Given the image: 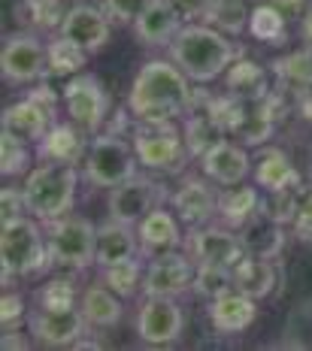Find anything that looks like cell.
<instances>
[{"mask_svg": "<svg viewBox=\"0 0 312 351\" xmlns=\"http://www.w3.org/2000/svg\"><path fill=\"white\" fill-rule=\"evenodd\" d=\"M194 106L191 79L173 61L152 58L140 67L128 91V112L134 121H176Z\"/></svg>", "mask_w": 312, "mask_h": 351, "instance_id": "1", "label": "cell"}, {"mask_svg": "<svg viewBox=\"0 0 312 351\" xmlns=\"http://www.w3.org/2000/svg\"><path fill=\"white\" fill-rule=\"evenodd\" d=\"M167 52H170V61L197 85L221 79L230 64L239 58L237 43L206 21L203 25L200 21L182 25L179 34L173 36V43L167 46Z\"/></svg>", "mask_w": 312, "mask_h": 351, "instance_id": "2", "label": "cell"}, {"mask_svg": "<svg viewBox=\"0 0 312 351\" xmlns=\"http://www.w3.org/2000/svg\"><path fill=\"white\" fill-rule=\"evenodd\" d=\"M43 228L46 224L37 221L34 215L0 224V276H3V288H10L12 279H31V276H43L55 267L49 237Z\"/></svg>", "mask_w": 312, "mask_h": 351, "instance_id": "3", "label": "cell"}, {"mask_svg": "<svg viewBox=\"0 0 312 351\" xmlns=\"http://www.w3.org/2000/svg\"><path fill=\"white\" fill-rule=\"evenodd\" d=\"M79 179H82V170H76L73 164H49V160H40L25 176V182H21L27 212L43 224L73 212Z\"/></svg>", "mask_w": 312, "mask_h": 351, "instance_id": "4", "label": "cell"}, {"mask_svg": "<svg viewBox=\"0 0 312 351\" xmlns=\"http://www.w3.org/2000/svg\"><path fill=\"white\" fill-rule=\"evenodd\" d=\"M136 149L134 143H128L125 134H94V140L88 143L82 160V179L94 188H115L121 182H128L130 176H136Z\"/></svg>", "mask_w": 312, "mask_h": 351, "instance_id": "5", "label": "cell"}, {"mask_svg": "<svg viewBox=\"0 0 312 351\" xmlns=\"http://www.w3.org/2000/svg\"><path fill=\"white\" fill-rule=\"evenodd\" d=\"M140 167L155 173H182L191 160L188 145L182 136V128L176 121H134L130 130Z\"/></svg>", "mask_w": 312, "mask_h": 351, "instance_id": "6", "label": "cell"}, {"mask_svg": "<svg viewBox=\"0 0 312 351\" xmlns=\"http://www.w3.org/2000/svg\"><path fill=\"white\" fill-rule=\"evenodd\" d=\"M49 248H52L55 267L82 273L88 267H97V224H91L85 215H61L46 224Z\"/></svg>", "mask_w": 312, "mask_h": 351, "instance_id": "7", "label": "cell"}, {"mask_svg": "<svg viewBox=\"0 0 312 351\" xmlns=\"http://www.w3.org/2000/svg\"><path fill=\"white\" fill-rule=\"evenodd\" d=\"M0 73L6 85H37L49 76V52L40 34L16 31L3 40L0 49Z\"/></svg>", "mask_w": 312, "mask_h": 351, "instance_id": "8", "label": "cell"}, {"mask_svg": "<svg viewBox=\"0 0 312 351\" xmlns=\"http://www.w3.org/2000/svg\"><path fill=\"white\" fill-rule=\"evenodd\" d=\"M64 109H67V119L79 124L85 134H100L106 121H110V91L104 88L94 73H79L70 76L64 85Z\"/></svg>", "mask_w": 312, "mask_h": 351, "instance_id": "9", "label": "cell"}, {"mask_svg": "<svg viewBox=\"0 0 312 351\" xmlns=\"http://www.w3.org/2000/svg\"><path fill=\"white\" fill-rule=\"evenodd\" d=\"M170 200L167 188L161 182H155L152 176H130L128 182L110 188V197H106V209H110V218H119L125 224H140L143 218L149 215L152 209L164 206Z\"/></svg>", "mask_w": 312, "mask_h": 351, "instance_id": "10", "label": "cell"}, {"mask_svg": "<svg viewBox=\"0 0 312 351\" xmlns=\"http://www.w3.org/2000/svg\"><path fill=\"white\" fill-rule=\"evenodd\" d=\"M194 269L197 261L191 254H182L179 248L173 252H161L149 258L146 273H143V297H173L179 300L188 294L194 285Z\"/></svg>", "mask_w": 312, "mask_h": 351, "instance_id": "11", "label": "cell"}, {"mask_svg": "<svg viewBox=\"0 0 312 351\" xmlns=\"http://www.w3.org/2000/svg\"><path fill=\"white\" fill-rule=\"evenodd\" d=\"M88 321H85L79 306L70 309H37L27 312V333L37 346L46 348H73L82 336H88Z\"/></svg>", "mask_w": 312, "mask_h": 351, "instance_id": "12", "label": "cell"}, {"mask_svg": "<svg viewBox=\"0 0 312 351\" xmlns=\"http://www.w3.org/2000/svg\"><path fill=\"white\" fill-rule=\"evenodd\" d=\"M185 252L197 263H213V267H228V269H234L245 258V245L239 239V230L213 221L191 228V233L185 237Z\"/></svg>", "mask_w": 312, "mask_h": 351, "instance_id": "13", "label": "cell"}, {"mask_svg": "<svg viewBox=\"0 0 312 351\" xmlns=\"http://www.w3.org/2000/svg\"><path fill=\"white\" fill-rule=\"evenodd\" d=\"M185 333V309L173 297H146L136 312V336L146 346H170Z\"/></svg>", "mask_w": 312, "mask_h": 351, "instance_id": "14", "label": "cell"}, {"mask_svg": "<svg viewBox=\"0 0 312 351\" xmlns=\"http://www.w3.org/2000/svg\"><path fill=\"white\" fill-rule=\"evenodd\" d=\"M58 34L73 40L76 46H82L88 55H97L106 49L112 36V19L106 16L104 6H94V3H73L64 16Z\"/></svg>", "mask_w": 312, "mask_h": 351, "instance_id": "15", "label": "cell"}, {"mask_svg": "<svg viewBox=\"0 0 312 351\" xmlns=\"http://www.w3.org/2000/svg\"><path fill=\"white\" fill-rule=\"evenodd\" d=\"M215 182H209L206 176H185L179 182V188L170 194V206L179 215V221L188 228H200L209 224L219 212V191H215Z\"/></svg>", "mask_w": 312, "mask_h": 351, "instance_id": "16", "label": "cell"}, {"mask_svg": "<svg viewBox=\"0 0 312 351\" xmlns=\"http://www.w3.org/2000/svg\"><path fill=\"white\" fill-rule=\"evenodd\" d=\"M255 160L252 155L245 152L243 143H234V140H219L213 145V149L206 152V155L200 158V170L206 176L209 182H215V185L221 188H230V185H239V182L249 179V173L255 170Z\"/></svg>", "mask_w": 312, "mask_h": 351, "instance_id": "17", "label": "cell"}, {"mask_svg": "<svg viewBox=\"0 0 312 351\" xmlns=\"http://www.w3.org/2000/svg\"><path fill=\"white\" fill-rule=\"evenodd\" d=\"M206 318H209V327H213L219 336L245 333L258 321V300L239 294L234 288V291H228V294L209 300Z\"/></svg>", "mask_w": 312, "mask_h": 351, "instance_id": "18", "label": "cell"}, {"mask_svg": "<svg viewBox=\"0 0 312 351\" xmlns=\"http://www.w3.org/2000/svg\"><path fill=\"white\" fill-rule=\"evenodd\" d=\"M58 115H52L46 106H40L37 100H31L25 94L21 100L16 104H10L3 109V119H0V130H6V134L19 136V140L37 145L43 136L49 134V128L55 124Z\"/></svg>", "mask_w": 312, "mask_h": 351, "instance_id": "19", "label": "cell"}, {"mask_svg": "<svg viewBox=\"0 0 312 351\" xmlns=\"http://www.w3.org/2000/svg\"><path fill=\"white\" fill-rule=\"evenodd\" d=\"M85 152H88V140L85 130L73 121H55L49 134L37 143V158L49 160V164H82Z\"/></svg>", "mask_w": 312, "mask_h": 351, "instance_id": "20", "label": "cell"}, {"mask_svg": "<svg viewBox=\"0 0 312 351\" xmlns=\"http://www.w3.org/2000/svg\"><path fill=\"white\" fill-rule=\"evenodd\" d=\"M140 248H143V258H155L161 252H173V248H182L185 237L182 228H179V215H173L167 206L152 209L146 218L140 221Z\"/></svg>", "mask_w": 312, "mask_h": 351, "instance_id": "21", "label": "cell"}, {"mask_svg": "<svg viewBox=\"0 0 312 351\" xmlns=\"http://www.w3.org/2000/svg\"><path fill=\"white\" fill-rule=\"evenodd\" d=\"M182 136H185V145H188V155L197 158V160L206 155V152L213 149L219 140L228 136L221 130V124L215 121V115L209 112L206 94H203V91H194V106L188 109V115H185Z\"/></svg>", "mask_w": 312, "mask_h": 351, "instance_id": "22", "label": "cell"}, {"mask_svg": "<svg viewBox=\"0 0 312 351\" xmlns=\"http://www.w3.org/2000/svg\"><path fill=\"white\" fill-rule=\"evenodd\" d=\"M285 228L288 224L276 221L270 212L264 209V203H261L258 215L239 228V239H243V245H245V254L279 261L282 248H285Z\"/></svg>", "mask_w": 312, "mask_h": 351, "instance_id": "23", "label": "cell"}, {"mask_svg": "<svg viewBox=\"0 0 312 351\" xmlns=\"http://www.w3.org/2000/svg\"><path fill=\"white\" fill-rule=\"evenodd\" d=\"M130 258H143L140 233L134 230V224H125L119 218H106L104 224H97V267Z\"/></svg>", "mask_w": 312, "mask_h": 351, "instance_id": "24", "label": "cell"}, {"mask_svg": "<svg viewBox=\"0 0 312 351\" xmlns=\"http://www.w3.org/2000/svg\"><path fill=\"white\" fill-rule=\"evenodd\" d=\"M182 25L185 21L176 16V10L167 0H152L143 16L134 21V36L143 46H170Z\"/></svg>", "mask_w": 312, "mask_h": 351, "instance_id": "25", "label": "cell"}, {"mask_svg": "<svg viewBox=\"0 0 312 351\" xmlns=\"http://www.w3.org/2000/svg\"><path fill=\"white\" fill-rule=\"evenodd\" d=\"M276 282H279V269H276V263L270 258L245 254V258L234 267V288L239 294L258 300V303L273 294Z\"/></svg>", "mask_w": 312, "mask_h": 351, "instance_id": "26", "label": "cell"}, {"mask_svg": "<svg viewBox=\"0 0 312 351\" xmlns=\"http://www.w3.org/2000/svg\"><path fill=\"white\" fill-rule=\"evenodd\" d=\"M79 309H82L85 321L97 330H112L115 324H121L125 318V306H121V297L115 294L112 288H106L104 282L100 285H88L79 297Z\"/></svg>", "mask_w": 312, "mask_h": 351, "instance_id": "27", "label": "cell"}, {"mask_svg": "<svg viewBox=\"0 0 312 351\" xmlns=\"http://www.w3.org/2000/svg\"><path fill=\"white\" fill-rule=\"evenodd\" d=\"M261 203L264 200H261L258 188L239 182V185H230L219 194V212H215V218H219L221 224H228V228L239 230L245 221H252L261 212Z\"/></svg>", "mask_w": 312, "mask_h": 351, "instance_id": "28", "label": "cell"}, {"mask_svg": "<svg viewBox=\"0 0 312 351\" xmlns=\"http://www.w3.org/2000/svg\"><path fill=\"white\" fill-rule=\"evenodd\" d=\"M255 182L261 191L276 194L285 191L291 185H300V176H297L291 158L285 155L282 149H264L255 158Z\"/></svg>", "mask_w": 312, "mask_h": 351, "instance_id": "29", "label": "cell"}, {"mask_svg": "<svg viewBox=\"0 0 312 351\" xmlns=\"http://www.w3.org/2000/svg\"><path fill=\"white\" fill-rule=\"evenodd\" d=\"M224 88L239 100H264L270 94V79L261 64L249 61V58H237L224 73Z\"/></svg>", "mask_w": 312, "mask_h": 351, "instance_id": "30", "label": "cell"}, {"mask_svg": "<svg viewBox=\"0 0 312 351\" xmlns=\"http://www.w3.org/2000/svg\"><path fill=\"white\" fill-rule=\"evenodd\" d=\"M70 6H64L61 0H16L12 12H16V21L25 31L34 34H49L61 27L64 16H67Z\"/></svg>", "mask_w": 312, "mask_h": 351, "instance_id": "31", "label": "cell"}, {"mask_svg": "<svg viewBox=\"0 0 312 351\" xmlns=\"http://www.w3.org/2000/svg\"><path fill=\"white\" fill-rule=\"evenodd\" d=\"M46 52H49V73L61 76V79L85 73V64H88V58H91L82 46H76L73 40H67V36H61V34H55L52 40L46 43Z\"/></svg>", "mask_w": 312, "mask_h": 351, "instance_id": "32", "label": "cell"}, {"mask_svg": "<svg viewBox=\"0 0 312 351\" xmlns=\"http://www.w3.org/2000/svg\"><path fill=\"white\" fill-rule=\"evenodd\" d=\"M143 267L140 258H130V261H119V263H110V267H100V282L106 288H112L121 300L134 297L136 291H143Z\"/></svg>", "mask_w": 312, "mask_h": 351, "instance_id": "33", "label": "cell"}, {"mask_svg": "<svg viewBox=\"0 0 312 351\" xmlns=\"http://www.w3.org/2000/svg\"><path fill=\"white\" fill-rule=\"evenodd\" d=\"M249 31L255 40L267 43V46H279L288 36V19L282 16L273 3H261L249 16Z\"/></svg>", "mask_w": 312, "mask_h": 351, "instance_id": "34", "label": "cell"}, {"mask_svg": "<svg viewBox=\"0 0 312 351\" xmlns=\"http://www.w3.org/2000/svg\"><path fill=\"white\" fill-rule=\"evenodd\" d=\"M249 16L252 10H245V0H213L203 21L230 36V34H243L249 27Z\"/></svg>", "mask_w": 312, "mask_h": 351, "instance_id": "35", "label": "cell"}, {"mask_svg": "<svg viewBox=\"0 0 312 351\" xmlns=\"http://www.w3.org/2000/svg\"><path fill=\"white\" fill-rule=\"evenodd\" d=\"M34 155H31V143L19 140V136L0 130V173L6 179H16V176H27L34 170Z\"/></svg>", "mask_w": 312, "mask_h": 351, "instance_id": "36", "label": "cell"}, {"mask_svg": "<svg viewBox=\"0 0 312 351\" xmlns=\"http://www.w3.org/2000/svg\"><path fill=\"white\" fill-rule=\"evenodd\" d=\"M234 291V269L228 267H213V263H197L194 269V285H191V294L200 300H215L221 294Z\"/></svg>", "mask_w": 312, "mask_h": 351, "instance_id": "37", "label": "cell"}, {"mask_svg": "<svg viewBox=\"0 0 312 351\" xmlns=\"http://www.w3.org/2000/svg\"><path fill=\"white\" fill-rule=\"evenodd\" d=\"M270 67L282 82H288L294 88H312V43L307 49L288 52L285 58H276Z\"/></svg>", "mask_w": 312, "mask_h": 351, "instance_id": "38", "label": "cell"}, {"mask_svg": "<svg viewBox=\"0 0 312 351\" xmlns=\"http://www.w3.org/2000/svg\"><path fill=\"white\" fill-rule=\"evenodd\" d=\"M37 306L43 309H70V306H79V291L70 279H49L43 288H37Z\"/></svg>", "mask_w": 312, "mask_h": 351, "instance_id": "39", "label": "cell"}, {"mask_svg": "<svg viewBox=\"0 0 312 351\" xmlns=\"http://www.w3.org/2000/svg\"><path fill=\"white\" fill-rule=\"evenodd\" d=\"M31 215L27 212V200H25V188L19 185H6L0 191V224H10V221H19V218Z\"/></svg>", "mask_w": 312, "mask_h": 351, "instance_id": "40", "label": "cell"}, {"mask_svg": "<svg viewBox=\"0 0 312 351\" xmlns=\"http://www.w3.org/2000/svg\"><path fill=\"white\" fill-rule=\"evenodd\" d=\"M149 3L152 0H100L106 16L112 19V25H134Z\"/></svg>", "mask_w": 312, "mask_h": 351, "instance_id": "41", "label": "cell"}, {"mask_svg": "<svg viewBox=\"0 0 312 351\" xmlns=\"http://www.w3.org/2000/svg\"><path fill=\"white\" fill-rule=\"evenodd\" d=\"M0 321H3V330H12V327H19L21 321H27V303H25V297L6 288L3 291V300H0Z\"/></svg>", "mask_w": 312, "mask_h": 351, "instance_id": "42", "label": "cell"}, {"mask_svg": "<svg viewBox=\"0 0 312 351\" xmlns=\"http://www.w3.org/2000/svg\"><path fill=\"white\" fill-rule=\"evenodd\" d=\"M291 228H294V237L300 239L303 245H312V191L309 188H307V194H303L300 209H297Z\"/></svg>", "mask_w": 312, "mask_h": 351, "instance_id": "43", "label": "cell"}, {"mask_svg": "<svg viewBox=\"0 0 312 351\" xmlns=\"http://www.w3.org/2000/svg\"><path fill=\"white\" fill-rule=\"evenodd\" d=\"M167 3H170L173 10H176V16L188 25V21L206 16V10H209V3H213V0H167Z\"/></svg>", "mask_w": 312, "mask_h": 351, "instance_id": "44", "label": "cell"}, {"mask_svg": "<svg viewBox=\"0 0 312 351\" xmlns=\"http://www.w3.org/2000/svg\"><path fill=\"white\" fill-rule=\"evenodd\" d=\"M270 3L276 6V10L282 12L288 21H303V16H307V10H309V3L312 0H270Z\"/></svg>", "mask_w": 312, "mask_h": 351, "instance_id": "45", "label": "cell"}, {"mask_svg": "<svg viewBox=\"0 0 312 351\" xmlns=\"http://www.w3.org/2000/svg\"><path fill=\"white\" fill-rule=\"evenodd\" d=\"M300 34H303V40L307 43H312V3H309L307 16H303V21H300Z\"/></svg>", "mask_w": 312, "mask_h": 351, "instance_id": "46", "label": "cell"}, {"mask_svg": "<svg viewBox=\"0 0 312 351\" xmlns=\"http://www.w3.org/2000/svg\"><path fill=\"white\" fill-rule=\"evenodd\" d=\"M3 348H27V342L21 339H16V336H12V330H3Z\"/></svg>", "mask_w": 312, "mask_h": 351, "instance_id": "47", "label": "cell"}]
</instances>
